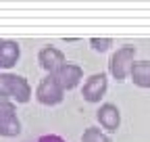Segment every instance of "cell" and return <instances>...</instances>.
Returning a JSON list of instances; mask_svg holds the SVG:
<instances>
[{"label": "cell", "mask_w": 150, "mask_h": 142, "mask_svg": "<svg viewBox=\"0 0 150 142\" xmlns=\"http://www.w3.org/2000/svg\"><path fill=\"white\" fill-rule=\"evenodd\" d=\"M31 96V88L25 77L2 73L0 75V102H27Z\"/></svg>", "instance_id": "cell-1"}, {"label": "cell", "mask_w": 150, "mask_h": 142, "mask_svg": "<svg viewBox=\"0 0 150 142\" xmlns=\"http://www.w3.org/2000/svg\"><path fill=\"white\" fill-rule=\"evenodd\" d=\"M134 55H136V46H121L115 55L110 57L108 71L117 82H123L127 75H131V67H134Z\"/></svg>", "instance_id": "cell-2"}, {"label": "cell", "mask_w": 150, "mask_h": 142, "mask_svg": "<svg viewBox=\"0 0 150 142\" xmlns=\"http://www.w3.org/2000/svg\"><path fill=\"white\" fill-rule=\"evenodd\" d=\"M21 134V121L17 117L13 102H0V136H19Z\"/></svg>", "instance_id": "cell-3"}, {"label": "cell", "mask_w": 150, "mask_h": 142, "mask_svg": "<svg viewBox=\"0 0 150 142\" xmlns=\"http://www.w3.org/2000/svg\"><path fill=\"white\" fill-rule=\"evenodd\" d=\"M63 92L65 90L61 88V84L56 82L52 75H48V77H44L40 82V86H38L35 98L40 100L42 104H59L63 100Z\"/></svg>", "instance_id": "cell-4"}, {"label": "cell", "mask_w": 150, "mask_h": 142, "mask_svg": "<svg viewBox=\"0 0 150 142\" xmlns=\"http://www.w3.org/2000/svg\"><path fill=\"white\" fill-rule=\"evenodd\" d=\"M104 92H106V75L104 73L90 75L88 82L83 84V90H81V94L88 102H98L104 96Z\"/></svg>", "instance_id": "cell-5"}, {"label": "cell", "mask_w": 150, "mask_h": 142, "mask_svg": "<svg viewBox=\"0 0 150 142\" xmlns=\"http://www.w3.org/2000/svg\"><path fill=\"white\" fill-rule=\"evenodd\" d=\"M52 77L61 84L63 90H71V88H75L81 80V67L75 65V63H65L56 73H52Z\"/></svg>", "instance_id": "cell-6"}, {"label": "cell", "mask_w": 150, "mask_h": 142, "mask_svg": "<svg viewBox=\"0 0 150 142\" xmlns=\"http://www.w3.org/2000/svg\"><path fill=\"white\" fill-rule=\"evenodd\" d=\"M38 61H40V65L50 71V75L56 73L67 61H65V55L59 50V48H54V46H44L40 52H38Z\"/></svg>", "instance_id": "cell-7"}, {"label": "cell", "mask_w": 150, "mask_h": 142, "mask_svg": "<svg viewBox=\"0 0 150 142\" xmlns=\"http://www.w3.org/2000/svg\"><path fill=\"white\" fill-rule=\"evenodd\" d=\"M96 117H98V121H100V126L106 128V130H110V132H115V130L119 128V123H121L119 109H117L115 104H110V102H106V104L100 107L98 113H96Z\"/></svg>", "instance_id": "cell-8"}, {"label": "cell", "mask_w": 150, "mask_h": 142, "mask_svg": "<svg viewBox=\"0 0 150 142\" xmlns=\"http://www.w3.org/2000/svg\"><path fill=\"white\" fill-rule=\"evenodd\" d=\"M21 55V50H19V44L13 42V40H2L0 42V67H13Z\"/></svg>", "instance_id": "cell-9"}, {"label": "cell", "mask_w": 150, "mask_h": 142, "mask_svg": "<svg viewBox=\"0 0 150 142\" xmlns=\"http://www.w3.org/2000/svg\"><path fill=\"white\" fill-rule=\"evenodd\" d=\"M131 80L140 88H150V61H138L131 67Z\"/></svg>", "instance_id": "cell-10"}, {"label": "cell", "mask_w": 150, "mask_h": 142, "mask_svg": "<svg viewBox=\"0 0 150 142\" xmlns=\"http://www.w3.org/2000/svg\"><path fill=\"white\" fill-rule=\"evenodd\" d=\"M81 142H112V140L106 134H102L100 130H96V128H88L83 132V136H81Z\"/></svg>", "instance_id": "cell-11"}, {"label": "cell", "mask_w": 150, "mask_h": 142, "mask_svg": "<svg viewBox=\"0 0 150 142\" xmlns=\"http://www.w3.org/2000/svg\"><path fill=\"white\" fill-rule=\"evenodd\" d=\"M90 44H92V48H94V50L104 52V50H108V46L112 44V40H110V38H92V40H90Z\"/></svg>", "instance_id": "cell-12"}, {"label": "cell", "mask_w": 150, "mask_h": 142, "mask_svg": "<svg viewBox=\"0 0 150 142\" xmlns=\"http://www.w3.org/2000/svg\"><path fill=\"white\" fill-rule=\"evenodd\" d=\"M38 142H65L61 136H56V134H44L38 138Z\"/></svg>", "instance_id": "cell-13"}, {"label": "cell", "mask_w": 150, "mask_h": 142, "mask_svg": "<svg viewBox=\"0 0 150 142\" xmlns=\"http://www.w3.org/2000/svg\"><path fill=\"white\" fill-rule=\"evenodd\" d=\"M0 42H2V40H0Z\"/></svg>", "instance_id": "cell-14"}]
</instances>
